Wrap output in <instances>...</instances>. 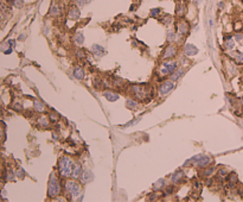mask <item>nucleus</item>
Returning a JSON list of instances; mask_svg holds the SVG:
<instances>
[{"mask_svg": "<svg viewBox=\"0 0 243 202\" xmlns=\"http://www.w3.org/2000/svg\"><path fill=\"white\" fill-rule=\"evenodd\" d=\"M72 165L74 162L69 158V157H62L58 161V171L59 175L63 178H68L71 176V171H72Z\"/></svg>", "mask_w": 243, "mask_h": 202, "instance_id": "nucleus-1", "label": "nucleus"}, {"mask_svg": "<svg viewBox=\"0 0 243 202\" xmlns=\"http://www.w3.org/2000/svg\"><path fill=\"white\" fill-rule=\"evenodd\" d=\"M61 193V183L59 179L57 177V175L55 172L51 174L50 179H49V185H48V195L49 197L53 198L56 196H58Z\"/></svg>", "mask_w": 243, "mask_h": 202, "instance_id": "nucleus-2", "label": "nucleus"}, {"mask_svg": "<svg viewBox=\"0 0 243 202\" xmlns=\"http://www.w3.org/2000/svg\"><path fill=\"white\" fill-rule=\"evenodd\" d=\"M65 193L74 200L77 196H79V194H81V185L76 181L69 179V181L65 182Z\"/></svg>", "mask_w": 243, "mask_h": 202, "instance_id": "nucleus-3", "label": "nucleus"}, {"mask_svg": "<svg viewBox=\"0 0 243 202\" xmlns=\"http://www.w3.org/2000/svg\"><path fill=\"white\" fill-rule=\"evenodd\" d=\"M177 69V62L176 61H166L163 63L160 68V75H169L172 74L174 70Z\"/></svg>", "mask_w": 243, "mask_h": 202, "instance_id": "nucleus-4", "label": "nucleus"}, {"mask_svg": "<svg viewBox=\"0 0 243 202\" xmlns=\"http://www.w3.org/2000/svg\"><path fill=\"white\" fill-rule=\"evenodd\" d=\"M173 88H174V81H173V80L165 81L163 84L160 86V88H159V94H160V95H166V94H169L170 92H172Z\"/></svg>", "mask_w": 243, "mask_h": 202, "instance_id": "nucleus-5", "label": "nucleus"}, {"mask_svg": "<svg viewBox=\"0 0 243 202\" xmlns=\"http://www.w3.org/2000/svg\"><path fill=\"white\" fill-rule=\"evenodd\" d=\"M79 178H81V182L86 184V183H89L94 179V174L90 170H83L82 174H81V176H79Z\"/></svg>", "mask_w": 243, "mask_h": 202, "instance_id": "nucleus-6", "label": "nucleus"}, {"mask_svg": "<svg viewBox=\"0 0 243 202\" xmlns=\"http://www.w3.org/2000/svg\"><path fill=\"white\" fill-rule=\"evenodd\" d=\"M184 54L186 56H195V55L198 54V48L196 45L191 44V43H187L184 47Z\"/></svg>", "mask_w": 243, "mask_h": 202, "instance_id": "nucleus-7", "label": "nucleus"}, {"mask_svg": "<svg viewBox=\"0 0 243 202\" xmlns=\"http://www.w3.org/2000/svg\"><path fill=\"white\" fill-rule=\"evenodd\" d=\"M90 50H92V52H93L95 56H97V57H102L103 55H106V49H105L102 45H100V44H93L92 48H90Z\"/></svg>", "mask_w": 243, "mask_h": 202, "instance_id": "nucleus-8", "label": "nucleus"}, {"mask_svg": "<svg viewBox=\"0 0 243 202\" xmlns=\"http://www.w3.org/2000/svg\"><path fill=\"white\" fill-rule=\"evenodd\" d=\"M79 16H81V12L78 10V7L76 6H71L69 12H68V18L71 19V20H78L79 19Z\"/></svg>", "mask_w": 243, "mask_h": 202, "instance_id": "nucleus-9", "label": "nucleus"}, {"mask_svg": "<svg viewBox=\"0 0 243 202\" xmlns=\"http://www.w3.org/2000/svg\"><path fill=\"white\" fill-rule=\"evenodd\" d=\"M176 54H177V48H176L174 45H169V47L165 49L163 57L166 58V60H169V58H172L173 56H176Z\"/></svg>", "mask_w": 243, "mask_h": 202, "instance_id": "nucleus-10", "label": "nucleus"}, {"mask_svg": "<svg viewBox=\"0 0 243 202\" xmlns=\"http://www.w3.org/2000/svg\"><path fill=\"white\" fill-rule=\"evenodd\" d=\"M103 96H105L108 101H110V102H114V101H118V100H119V97H120L118 93L112 92V90H105V92H103Z\"/></svg>", "mask_w": 243, "mask_h": 202, "instance_id": "nucleus-11", "label": "nucleus"}, {"mask_svg": "<svg viewBox=\"0 0 243 202\" xmlns=\"http://www.w3.org/2000/svg\"><path fill=\"white\" fill-rule=\"evenodd\" d=\"M211 163V158L209 157V156H204V155H202V157L196 162V164L199 166V168H205V166H208V164H210Z\"/></svg>", "mask_w": 243, "mask_h": 202, "instance_id": "nucleus-12", "label": "nucleus"}, {"mask_svg": "<svg viewBox=\"0 0 243 202\" xmlns=\"http://www.w3.org/2000/svg\"><path fill=\"white\" fill-rule=\"evenodd\" d=\"M74 76H75V78H77V80H83L84 78V76H86V73H84V69L82 68V67H75L74 68Z\"/></svg>", "mask_w": 243, "mask_h": 202, "instance_id": "nucleus-13", "label": "nucleus"}, {"mask_svg": "<svg viewBox=\"0 0 243 202\" xmlns=\"http://www.w3.org/2000/svg\"><path fill=\"white\" fill-rule=\"evenodd\" d=\"M82 168H81V165L78 163H74L72 165V171H71V176L72 178H79L81 174H82Z\"/></svg>", "mask_w": 243, "mask_h": 202, "instance_id": "nucleus-14", "label": "nucleus"}, {"mask_svg": "<svg viewBox=\"0 0 243 202\" xmlns=\"http://www.w3.org/2000/svg\"><path fill=\"white\" fill-rule=\"evenodd\" d=\"M178 31H179V35H186L189 31V24L185 22L178 23Z\"/></svg>", "mask_w": 243, "mask_h": 202, "instance_id": "nucleus-15", "label": "nucleus"}, {"mask_svg": "<svg viewBox=\"0 0 243 202\" xmlns=\"http://www.w3.org/2000/svg\"><path fill=\"white\" fill-rule=\"evenodd\" d=\"M184 74H185V69H184V68H179L176 73L173 71V73L171 74V78H172L173 81H177V80H179Z\"/></svg>", "mask_w": 243, "mask_h": 202, "instance_id": "nucleus-16", "label": "nucleus"}, {"mask_svg": "<svg viewBox=\"0 0 243 202\" xmlns=\"http://www.w3.org/2000/svg\"><path fill=\"white\" fill-rule=\"evenodd\" d=\"M84 41H86V38H84V35L82 32H78V33L75 35V43H76V45H79V47L83 45Z\"/></svg>", "mask_w": 243, "mask_h": 202, "instance_id": "nucleus-17", "label": "nucleus"}, {"mask_svg": "<svg viewBox=\"0 0 243 202\" xmlns=\"http://www.w3.org/2000/svg\"><path fill=\"white\" fill-rule=\"evenodd\" d=\"M49 13H50V16H52V17H57V16H59V13H61L59 6H58L57 4H55V3H53V4L51 5V7H50Z\"/></svg>", "mask_w": 243, "mask_h": 202, "instance_id": "nucleus-18", "label": "nucleus"}, {"mask_svg": "<svg viewBox=\"0 0 243 202\" xmlns=\"http://www.w3.org/2000/svg\"><path fill=\"white\" fill-rule=\"evenodd\" d=\"M164 187H165V179H164V178L158 179V181L153 184V189H154V190H161Z\"/></svg>", "mask_w": 243, "mask_h": 202, "instance_id": "nucleus-19", "label": "nucleus"}, {"mask_svg": "<svg viewBox=\"0 0 243 202\" xmlns=\"http://www.w3.org/2000/svg\"><path fill=\"white\" fill-rule=\"evenodd\" d=\"M224 47H225L226 49H229V50L234 49V47H235L234 39H232L231 37H225V39H224Z\"/></svg>", "mask_w": 243, "mask_h": 202, "instance_id": "nucleus-20", "label": "nucleus"}, {"mask_svg": "<svg viewBox=\"0 0 243 202\" xmlns=\"http://www.w3.org/2000/svg\"><path fill=\"white\" fill-rule=\"evenodd\" d=\"M183 176H184L183 171H176V172L172 175V182H173V183L180 182V181L183 179Z\"/></svg>", "mask_w": 243, "mask_h": 202, "instance_id": "nucleus-21", "label": "nucleus"}, {"mask_svg": "<svg viewBox=\"0 0 243 202\" xmlns=\"http://www.w3.org/2000/svg\"><path fill=\"white\" fill-rule=\"evenodd\" d=\"M126 106L129 110H135L138 107V102H136V101H134V100H132V99H128L127 102H126Z\"/></svg>", "mask_w": 243, "mask_h": 202, "instance_id": "nucleus-22", "label": "nucleus"}, {"mask_svg": "<svg viewBox=\"0 0 243 202\" xmlns=\"http://www.w3.org/2000/svg\"><path fill=\"white\" fill-rule=\"evenodd\" d=\"M44 104H42L40 101H38V100H36L35 101V110L37 111V112H44Z\"/></svg>", "mask_w": 243, "mask_h": 202, "instance_id": "nucleus-23", "label": "nucleus"}, {"mask_svg": "<svg viewBox=\"0 0 243 202\" xmlns=\"http://www.w3.org/2000/svg\"><path fill=\"white\" fill-rule=\"evenodd\" d=\"M74 1H75V4L78 5V6H84V5L89 4L92 0H74Z\"/></svg>", "mask_w": 243, "mask_h": 202, "instance_id": "nucleus-24", "label": "nucleus"}, {"mask_svg": "<svg viewBox=\"0 0 243 202\" xmlns=\"http://www.w3.org/2000/svg\"><path fill=\"white\" fill-rule=\"evenodd\" d=\"M160 12H161L160 9H153V10H151V16L155 18V17H158L160 15Z\"/></svg>", "mask_w": 243, "mask_h": 202, "instance_id": "nucleus-25", "label": "nucleus"}, {"mask_svg": "<svg viewBox=\"0 0 243 202\" xmlns=\"http://www.w3.org/2000/svg\"><path fill=\"white\" fill-rule=\"evenodd\" d=\"M235 58H236V61H237V62L243 63V54H242V52H236Z\"/></svg>", "mask_w": 243, "mask_h": 202, "instance_id": "nucleus-26", "label": "nucleus"}, {"mask_svg": "<svg viewBox=\"0 0 243 202\" xmlns=\"http://www.w3.org/2000/svg\"><path fill=\"white\" fill-rule=\"evenodd\" d=\"M39 124H40L43 127H46V126L49 125V121H48V119L44 117V118H40V119H39Z\"/></svg>", "mask_w": 243, "mask_h": 202, "instance_id": "nucleus-27", "label": "nucleus"}, {"mask_svg": "<svg viewBox=\"0 0 243 202\" xmlns=\"http://www.w3.org/2000/svg\"><path fill=\"white\" fill-rule=\"evenodd\" d=\"M174 38H176V33H174L173 31H170V32H169V36H167V41H169V42H173Z\"/></svg>", "mask_w": 243, "mask_h": 202, "instance_id": "nucleus-28", "label": "nucleus"}, {"mask_svg": "<svg viewBox=\"0 0 243 202\" xmlns=\"http://www.w3.org/2000/svg\"><path fill=\"white\" fill-rule=\"evenodd\" d=\"M141 120V117H139L138 119H135L134 121H131V123H128V124H126V125H123V127H128V126H133V125H135V124H138L139 121Z\"/></svg>", "mask_w": 243, "mask_h": 202, "instance_id": "nucleus-29", "label": "nucleus"}, {"mask_svg": "<svg viewBox=\"0 0 243 202\" xmlns=\"http://www.w3.org/2000/svg\"><path fill=\"white\" fill-rule=\"evenodd\" d=\"M184 11H185L184 6H183V5H179L178 9H177V13H178V16H183V15H184Z\"/></svg>", "mask_w": 243, "mask_h": 202, "instance_id": "nucleus-30", "label": "nucleus"}, {"mask_svg": "<svg viewBox=\"0 0 243 202\" xmlns=\"http://www.w3.org/2000/svg\"><path fill=\"white\" fill-rule=\"evenodd\" d=\"M12 1H13V5L14 6H17V7H22L23 6V0H12Z\"/></svg>", "mask_w": 243, "mask_h": 202, "instance_id": "nucleus-31", "label": "nucleus"}, {"mask_svg": "<svg viewBox=\"0 0 243 202\" xmlns=\"http://www.w3.org/2000/svg\"><path fill=\"white\" fill-rule=\"evenodd\" d=\"M235 182H237V176H236V175H231V178H230V185H234Z\"/></svg>", "mask_w": 243, "mask_h": 202, "instance_id": "nucleus-32", "label": "nucleus"}, {"mask_svg": "<svg viewBox=\"0 0 243 202\" xmlns=\"http://www.w3.org/2000/svg\"><path fill=\"white\" fill-rule=\"evenodd\" d=\"M235 38H236L237 42H242V41H243V35H242V33H236Z\"/></svg>", "mask_w": 243, "mask_h": 202, "instance_id": "nucleus-33", "label": "nucleus"}, {"mask_svg": "<svg viewBox=\"0 0 243 202\" xmlns=\"http://www.w3.org/2000/svg\"><path fill=\"white\" fill-rule=\"evenodd\" d=\"M212 171H213V169H212V168H210L209 170H205V172H204V175H205V176H210V175L212 174Z\"/></svg>", "mask_w": 243, "mask_h": 202, "instance_id": "nucleus-34", "label": "nucleus"}, {"mask_svg": "<svg viewBox=\"0 0 243 202\" xmlns=\"http://www.w3.org/2000/svg\"><path fill=\"white\" fill-rule=\"evenodd\" d=\"M50 119H51V121H56V120H57V116H56L55 113H52V114L50 116Z\"/></svg>", "mask_w": 243, "mask_h": 202, "instance_id": "nucleus-35", "label": "nucleus"}, {"mask_svg": "<svg viewBox=\"0 0 243 202\" xmlns=\"http://www.w3.org/2000/svg\"><path fill=\"white\" fill-rule=\"evenodd\" d=\"M77 57H84L83 51H77Z\"/></svg>", "mask_w": 243, "mask_h": 202, "instance_id": "nucleus-36", "label": "nucleus"}, {"mask_svg": "<svg viewBox=\"0 0 243 202\" xmlns=\"http://www.w3.org/2000/svg\"><path fill=\"white\" fill-rule=\"evenodd\" d=\"M3 137H4V133H3V129L0 127V142L3 140Z\"/></svg>", "mask_w": 243, "mask_h": 202, "instance_id": "nucleus-37", "label": "nucleus"}, {"mask_svg": "<svg viewBox=\"0 0 243 202\" xmlns=\"http://www.w3.org/2000/svg\"><path fill=\"white\" fill-rule=\"evenodd\" d=\"M218 7H219V9H223V7H224V3H223V1H219V3H218Z\"/></svg>", "mask_w": 243, "mask_h": 202, "instance_id": "nucleus-38", "label": "nucleus"}, {"mask_svg": "<svg viewBox=\"0 0 243 202\" xmlns=\"http://www.w3.org/2000/svg\"><path fill=\"white\" fill-rule=\"evenodd\" d=\"M200 3H202V0H193V4H195V5H199Z\"/></svg>", "mask_w": 243, "mask_h": 202, "instance_id": "nucleus-39", "label": "nucleus"}, {"mask_svg": "<svg viewBox=\"0 0 243 202\" xmlns=\"http://www.w3.org/2000/svg\"><path fill=\"white\" fill-rule=\"evenodd\" d=\"M172 191H173V187L171 185V188H167V193H170V194H171Z\"/></svg>", "mask_w": 243, "mask_h": 202, "instance_id": "nucleus-40", "label": "nucleus"}, {"mask_svg": "<svg viewBox=\"0 0 243 202\" xmlns=\"http://www.w3.org/2000/svg\"><path fill=\"white\" fill-rule=\"evenodd\" d=\"M1 20H3V15H1V12H0V23H1Z\"/></svg>", "mask_w": 243, "mask_h": 202, "instance_id": "nucleus-41", "label": "nucleus"}]
</instances>
